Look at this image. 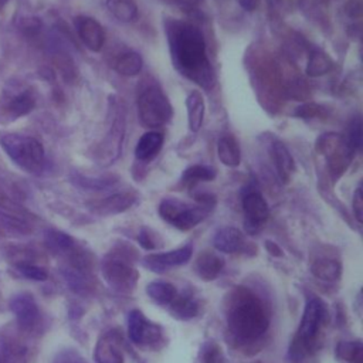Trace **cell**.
<instances>
[{
	"mask_svg": "<svg viewBox=\"0 0 363 363\" xmlns=\"http://www.w3.org/2000/svg\"><path fill=\"white\" fill-rule=\"evenodd\" d=\"M129 251H132V248L128 251L112 250V252H109L101 264L102 277L106 284L122 294L132 292L139 279V272L133 268L128 255Z\"/></svg>",
	"mask_w": 363,
	"mask_h": 363,
	"instance_id": "5",
	"label": "cell"
},
{
	"mask_svg": "<svg viewBox=\"0 0 363 363\" xmlns=\"http://www.w3.org/2000/svg\"><path fill=\"white\" fill-rule=\"evenodd\" d=\"M45 244L51 251H54L57 254L69 252L75 247V241L72 240L71 235H68L62 231H58V230H52V228L45 231Z\"/></svg>",
	"mask_w": 363,
	"mask_h": 363,
	"instance_id": "30",
	"label": "cell"
},
{
	"mask_svg": "<svg viewBox=\"0 0 363 363\" xmlns=\"http://www.w3.org/2000/svg\"><path fill=\"white\" fill-rule=\"evenodd\" d=\"M191 251L190 245H183L173 251L149 254L143 258V265L153 272H163L167 268L186 264L191 258Z\"/></svg>",
	"mask_w": 363,
	"mask_h": 363,
	"instance_id": "13",
	"label": "cell"
},
{
	"mask_svg": "<svg viewBox=\"0 0 363 363\" xmlns=\"http://www.w3.org/2000/svg\"><path fill=\"white\" fill-rule=\"evenodd\" d=\"M142 67L143 60L136 51L121 52L113 62V69L122 77H135L140 72Z\"/></svg>",
	"mask_w": 363,
	"mask_h": 363,
	"instance_id": "23",
	"label": "cell"
},
{
	"mask_svg": "<svg viewBox=\"0 0 363 363\" xmlns=\"http://www.w3.org/2000/svg\"><path fill=\"white\" fill-rule=\"evenodd\" d=\"M201 363H224V354L221 347L216 342H206L200 352Z\"/></svg>",
	"mask_w": 363,
	"mask_h": 363,
	"instance_id": "34",
	"label": "cell"
},
{
	"mask_svg": "<svg viewBox=\"0 0 363 363\" xmlns=\"http://www.w3.org/2000/svg\"><path fill=\"white\" fill-rule=\"evenodd\" d=\"M330 69H332V61L328 57V54L319 48H313L308 57L306 69H305L306 75L316 78V77L326 75Z\"/></svg>",
	"mask_w": 363,
	"mask_h": 363,
	"instance_id": "26",
	"label": "cell"
},
{
	"mask_svg": "<svg viewBox=\"0 0 363 363\" xmlns=\"http://www.w3.org/2000/svg\"><path fill=\"white\" fill-rule=\"evenodd\" d=\"M166 35L176 69L199 86L208 89L214 84V71L207 55L203 31L193 23L169 20Z\"/></svg>",
	"mask_w": 363,
	"mask_h": 363,
	"instance_id": "1",
	"label": "cell"
},
{
	"mask_svg": "<svg viewBox=\"0 0 363 363\" xmlns=\"http://www.w3.org/2000/svg\"><path fill=\"white\" fill-rule=\"evenodd\" d=\"M106 9L122 23H130L138 17V4L135 0H106Z\"/></svg>",
	"mask_w": 363,
	"mask_h": 363,
	"instance_id": "27",
	"label": "cell"
},
{
	"mask_svg": "<svg viewBox=\"0 0 363 363\" xmlns=\"http://www.w3.org/2000/svg\"><path fill=\"white\" fill-rule=\"evenodd\" d=\"M16 269L21 277L31 281H45L48 278V274L44 268L30 262H18L16 265Z\"/></svg>",
	"mask_w": 363,
	"mask_h": 363,
	"instance_id": "33",
	"label": "cell"
},
{
	"mask_svg": "<svg viewBox=\"0 0 363 363\" xmlns=\"http://www.w3.org/2000/svg\"><path fill=\"white\" fill-rule=\"evenodd\" d=\"M0 145L9 157L24 172L37 174L44 170L45 152L41 142L35 138L18 133H4L0 136Z\"/></svg>",
	"mask_w": 363,
	"mask_h": 363,
	"instance_id": "4",
	"label": "cell"
},
{
	"mask_svg": "<svg viewBox=\"0 0 363 363\" xmlns=\"http://www.w3.org/2000/svg\"><path fill=\"white\" fill-rule=\"evenodd\" d=\"M164 136L159 130L145 132L135 147V157L143 163L152 162L162 150Z\"/></svg>",
	"mask_w": 363,
	"mask_h": 363,
	"instance_id": "17",
	"label": "cell"
},
{
	"mask_svg": "<svg viewBox=\"0 0 363 363\" xmlns=\"http://www.w3.org/2000/svg\"><path fill=\"white\" fill-rule=\"evenodd\" d=\"M17 27L27 35H35L41 28V20L35 16H21L17 20Z\"/></svg>",
	"mask_w": 363,
	"mask_h": 363,
	"instance_id": "37",
	"label": "cell"
},
{
	"mask_svg": "<svg viewBox=\"0 0 363 363\" xmlns=\"http://www.w3.org/2000/svg\"><path fill=\"white\" fill-rule=\"evenodd\" d=\"M352 210H353V214H354V218L357 220V223H362V220H363V196H362L360 186L354 190V194L352 199Z\"/></svg>",
	"mask_w": 363,
	"mask_h": 363,
	"instance_id": "40",
	"label": "cell"
},
{
	"mask_svg": "<svg viewBox=\"0 0 363 363\" xmlns=\"http://www.w3.org/2000/svg\"><path fill=\"white\" fill-rule=\"evenodd\" d=\"M128 336L136 345H147L159 340L160 330L157 326L146 320L140 311L133 309L128 315Z\"/></svg>",
	"mask_w": 363,
	"mask_h": 363,
	"instance_id": "12",
	"label": "cell"
},
{
	"mask_svg": "<svg viewBox=\"0 0 363 363\" xmlns=\"http://www.w3.org/2000/svg\"><path fill=\"white\" fill-rule=\"evenodd\" d=\"M35 108V96L33 91L24 89L7 101L6 111L13 118H20L30 113Z\"/></svg>",
	"mask_w": 363,
	"mask_h": 363,
	"instance_id": "24",
	"label": "cell"
},
{
	"mask_svg": "<svg viewBox=\"0 0 363 363\" xmlns=\"http://www.w3.org/2000/svg\"><path fill=\"white\" fill-rule=\"evenodd\" d=\"M323 319L325 305L318 298H311L303 308L298 332L289 346V357L294 363L303 360L313 352Z\"/></svg>",
	"mask_w": 363,
	"mask_h": 363,
	"instance_id": "3",
	"label": "cell"
},
{
	"mask_svg": "<svg viewBox=\"0 0 363 363\" xmlns=\"http://www.w3.org/2000/svg\"><path fill=\"white\" fill-rule=\"evenodd\" d=\"M311 271L313 277H316L318 279L332 282L340 277L342 268L337 259H333L329 257H319L312 261Z\"/></svg>",
	"mask_w": 363,
	"mask_h": 363,
	"instance_id": "22",
	"label": "cell"
},
{
	"mask_svg": "<svg viewBox=\"0 0 363 363\" xmlns=\"http://www.w3.org/2000/svg\"><path fill=\"white\" fill-rule=\"evenodd\" d=\"M75 31L82 44L92 52H99L105 43V33L98 20L89 16H77L74 18Z\"/></svg>",
	"mask_w": 363,
	"mask_h": 363,
	"instance_id": "11",
	"label": "cell"
},
{
	"mask_svg": "<svg viewBox=\"0 0 363 363\" xmlns=\"http://www.w3.org/2000/svg\"><path fill=\"white\" fill-rule=\"evenodd\" d=\"M146 294L159 305H169L177 295V289L172 282L153 281L146 286Z\"/></svg>",
	"mask_w": 363,
	"mask_h": 363,
	"instance_id": "25",
	"label": "cell"
},
{
	"mask_svg": "<svg viewBox=\"0 0 363 363\" xmlns=\"http://www.w3.org/2000/svg\"><path fill=\"white\" fill-rule=\"evenodd\" d=\"M186 109H187V125L191 132H199L206 113V104L204 98L200 91L189 92L186 98Z\"/></svg>",
	"mask_w": 363,
	"mask_h": 363,
	"instance_id": "20",
	"label": "cell"
},
{
	"mask_svg": "<svg viewBox=\"0 0 363 363\" xmlns=\"http://www.w3.org/2000/svg\"><path fill=\"white\" fill-rule=\"evenodd\" d=\"M115 176H104V177H84V176H78L77 177V183L82 187L86 189H105L109 187L111 184L115 183Z\"/></svg>",
	"mask_w": 363,
	"mask_h": 363,
	"instance_id": "36",
	"label": "cell"
},
{
	"mask_svg": "<svg viewBox=\"0 0 363 363\" xmlns=\"http://www.w3.org/2000/svg\"><path fill=\"white\" fill-rule=\"evenodd\" d=\"M55 65L58 67L60 72L62 74V77L67 81L75 78V67H74V64L71 62V60L67 55H57Z\"/></svg>",
	"mask_w": 363,
	"mask_h": 363,
	"instance_id": "38",
	"label": "cell"
},
{
	"mask_svg": "<svg viewBox=\"0 0 363 363\" xmlns=\"http://www.w3.org/2000/svg\"><path fill=\"white\" fill-rule=\"evenodd\" d=\"M94 359L96 363H123V353L119 337L113 333H105L95 345Z\"/></svg>",
	"mask_w": 363,
	"mask_h": 363,
	"instance_id": "16",
	"label": "cell"
},
{
	"mask_svg": "<svg viewBox=\"0 0 363 363\" xmlns=\"http://www.w3.org/2000/svg\"><path fill=\"white\" fill-rule=\"evenodd\" d=\"M216 177V170L204 164H193L187 167L182 176V183L187 187H193L199 182H210Z\"/></svg>",
	"mask_w": 363,
	"mask_h": 363,
	"instance_id": "31",
	"label": "cell"
},
{
	"mask_svg": "<svg viewBox=\"0 0 363 363\" xmlns=\"http://www.w3.org/2000/svg\"><path fill=\"white\" fill-rule=\"evenodd\" d=\"M213 245L221 252H235L244 245V234L235 227H223L213 237Z\"/></svg>",
	"mask_w": 363,
	"mask_h": 363,
	"instance_id": "19",
	"label": "cell"
},
{
	"mask_svg": "<svg viewBox=\"0 0 363 363\" xmlns=\"http://www.w3.org/2000/svg\"><path fill=\"white\" fill-rule=\"evenodd\" d=\"M217 156L220 162L228 167H237L241 162L240 145L231 135H223L217 140Z\"/></svg>",
	"mask_w": 363,
	"mask_h": 363,
	"instance_id": "21",
	"label": "cell"
},
{
	"mask_svg": "<svg viewBox=\"0 0 363 363\" xmlns=\"http://www.w3.org/2000/svg\"><path fill=\"white\" fill-rule=\"evenodd\" d=\"M177 3H180V4H183V6H187V7H196V6H199L203 0H176Z\"/></svg>",
	"mask_w": 363,
	"mask_h": 363,
	"instance_id": "44",
	"label": "cell"
},
{
	"mask_svg": "<svg viewBox=\"0 0 363 363\" xmlns=\"http://www.w3.org/2000/svg\"><path fill=\"white\" fill-rule=\"evenodd\" d=\"M170 306V312L177 318V319H191L194 316H197L199 313V303L187 296V295H176V298L169 303Z\"/></svg>",
	"mask_w": 363,
	"mask_h": 363,
	"instance_id": "28",
	"label": "cell"
},
{
	"mask_svg": "<svg viewBox=\"0 0 363 363\" xmlns=\"http://www.w3.org/2000/svg\"><path fill=\"white\" fill-rule=\"evenodd\" d=\"M237 1H238V4L241 6L242 10H245V11H254V10L258 9L261 0H237Z\"/></svg>",
	"mask_w": 363,
	"mask_h": 363,
	"instance_id": "42",
	"label": "cell"
},
{
	"mask_svg": "<svg viewBox=\"0 0 363 363\" xmlns=\"http://www.w3.org/2000/svg\"><path fill=\"white\" fill-rule=\"evenodd\" d=\"M7 3H9V0H0V11L7 6Z\"/></svg>",
	"mask_w": 363,
	"mask_h": 363,
	"instance_id": "45",
	"label": "cell"
},
{
	"mask_svg": "<svg viewBox=\"0 0 363 363\" xmlns=\"http://www.w3.org/2000/svg\"><path fill=\"white\" fill-rule=\"evenodd\" d=\"M138 241H139V244L143 247V248H146V250H155L156 248V241H155V238H153V235H152V231L149 230V228H142L140 231H139V234H138Z\"/></svg>",
	"mask_w": 363,
	"mask_h": 363,
	"instance_id": "41",
	"label": "cell"
},
{
	"mask_svg": "<svg viewBox=\"0 0 363 363\" xmlns=\"http://www.w3.org/2000/svg\"><path fill=\"white\" fill-rule=\"evenodd\" d=\"M269 155L272 157L278 177L281 179L282 183H288L295 172V162L291 152L288 150L284 142L275 138L274 140H271Z\"/></svg>",
	"mask_w": 363,
	"mask_h": 363,
	"instance_id": "14",
	"label": "cell"
},
{
	"mask_svg": "<svg viewBox=\"0 0 363 363\" xmlns=\"http://www.w3.org/2000/svg\"><path fill=\"white\" fill-rule=\"evenodd\" d=\"M111 106L113 108V113H111L112 119L109 130L98 149V160L102 164H111L119 156L126 126V115L123 113L122 106L118 102H115V98H112Z\"/></svg>",
	"mask_w": 363,
	"mask_h": 363,
	"instance_id": "8",
	"label": "cell"
},
{
	"mask_svg": "<svg viewBox=\"0 0 363 363\" xmlns=\"http://www.w3.org/2000/svg\"><path fill=\"white\" fill-rule=\"evenodd\" d=\"M135 201L136 194L133 191H119L95 201L92 204V210L99 216H111L128 210L135 204Z\"/></svg>",
	"mask_w": 363,
	"mask_h": 363,
	"instance_id": "15",
	"label": "cell"
},
{
	"mask_svg": "<svg viewBox=\"0 0 363 363\" xmlns=\"http://www.w3.org/2000/svg\"><path fill=\"white\" fill-rule=\"evenodd\" d=\"M242 211L245 216L244 224L250 234H257L269 216V207L264 196L254 187H247L241 194Z\"/></svg>",
	"mask_w": 363,
	"mask_h": 363,
	"instance_id": "9",
	"label": "cell"
},
{
	"mask_svg": "<svg viewBox=\"0 0 363 363\" xmlns=\"http://www.w3.org/2000/svg\"><path fill=\"white\" fill-rule=\"evenodd\" d=\"M315 150L325 157L328 170L333 179L340 177L347 170L354 155L346 138L336 132L322 133L315 142Z\"/></svg>",
	"mask_w": 363,
	"mask_h": 363,
	"instance_id": "6",
	"label": "cell"
},
{
	"mask_svg": "<svg viewBox=\"0 0 363 363\" xmlns=\"http://www.w3.org/2000/svg\"><path fill=\"white\" fill-rule=\"evenodd\" d=\"M343 10H345V14L349 17V18H353V20H357L362 17L363 14V4H362V0H347L343 6Z\"/></svg>",
	"mask_w": 363,
	"mask_h": 363,
	"instance_id": "39",
	"label": "cell"
},
{
	"mask_svg": "<svg viewBox=\"0 0 363 363\" xmlns=\"http://www.w3.org/2000/svg\"><path fill=\"white\" fill-rule=\"evenodd\" d=\"M345 138L354 152L360 150V147H362V118L359 115H356L350 121L349 128H347V136H345Z\"/></svg>",
	"mask_w": 363,
	"mask_h": 363,
	"instance_id": "35",
	"label": "cell"
},
{
	"mask_svg": "<svg viewBox=\"0 0 363 363\" xmlns=\"http://www.w3.org/2000/svg\"><path fill=\"white\" fill-rule=\"evenodd\" d=\"M335 356L349 363H362L363 345L360 340H342L335 347Z\"/></svg>",
	"mask_w": 363,
	"mask_h": 363,
	"instance_id": "29",
	"label": "cell"
},
{
	"mask_svg": "<svg viewBox=\"0 0 363 363\" xmlns=\"http://www.w3.org/2000/svg\"><path fill=\"white\" fill-rule=\"evenodd\" d=\"M10 309L16 316L17 325L24 330H34L40 322V309L34 296L21 292L10 299Z\"/></svg>",
	"mask_w": 363,
	"mask_h": 363,
	"instance_id": "10",
	"label": "cell"
},
{
	"mask_svg": "<svg viewBox=\"0 0 363 363\" xmlns=\"http://www.w3.org/2000/svg\"><path fill=\"white\" fill-rule=\"evenodd\" d=\"M227 323L237 339L250 342L261 337L267 332L269 318L262 302L254 294L240 289L234 295L228 309Z\"/></svg>",
	"mask_w": 363,
	"mask_h": 363,
	"instance_id": "2",
	"label": "cell"
},
{
	"mask_svg": "<svg viewBox=\"0 0 363 363\" xmlns=\"http://www.w3.org/2000/svg\"><path fill=\"white\" fill-rule=\"evenodd\" d=\"M138 113L143 126L159 128L172 119L173 108L163 91L153 84L139 92Z\"/></svg>",
	"mask_w": 363,
	"mask_h": 363,
	"instance_id": "7",
	"label": "cell"
},
{
	"mask_svg": "<svg viewBox=\"0 0 363 363\" xmlns=\"http://www.w3.org/2000/svg\"><path fill=\"white\" fill-rule=\"evenodd\" d=\"M265 248H267V251H268L271 255H274V257H281V255H282L281 248H279L275 242H272V241H265Z\"/></svg>",
	"mask_w": 363,
	"mask_h": 363,
	"instance_id": "43",
	"label": "cell"
},
{
	"mask_svg": "<svg viewBox=\"0 0 363 363\" xmlns=\"http://www.w3.org/2000/svg\"><path fill=\"white\" fill-rule=\"evenodd\" d=\"M224 267V259L213 251H203L194 262L196 274L204 281H213L218 277Z\"/></svg>",
	"mask_w": 363,
	"mask_h": 363,
	"instance_id": "18",
	"label": "cell"
},
{
	"mask_svg": "<svg viewBox=\"0 0 363 363\" xmlns=\"http://www.w3.org/2000/svg\"><path fill=\"white\" fill-rule=\"evenodd\" d=\"M329 108L323 104L318 102H303L294 109V116L301 119H315V118H326L329 116Z\"/></svg>",
	"mask_w": 363,
	"mask_h": 363,
	"instance_id": "32",
	"label": "cell"
}]
</instances>
